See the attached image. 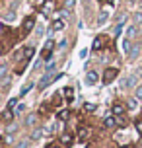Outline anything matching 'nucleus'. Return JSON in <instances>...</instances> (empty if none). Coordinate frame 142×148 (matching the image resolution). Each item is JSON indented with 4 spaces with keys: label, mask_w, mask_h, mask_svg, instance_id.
Instances as JSON below:
<instances>
[{
    "label": "nucleus",
    "mask_w": 142,
    "mask_h": 148,
    "mask_svg": "<svg viewBox=\"0 0 142 148\" xmlns=\"http://www.w3.org/2000/svg\"><path fill=\"white\" fill-rule=\"evenodd\" d=\"M84 111H94V105H91V103H86V105H84Z\"/></svg>",
    "instance_id": "nucleus-24"
},
{
    "label": "nucleus",
    "mask_w": 142,
    "mask_h": 148,
    "mask_svg": "<svg viewBox=\"0 0 142 148\" xmlns=\"http://www.w3.org/2000/svg\"><path fill=\"white\" fill-rule=\"evenodd\" d=\"M53 47H55V41L53 39H49L45 43V51H43V60H49L51 59V51H53Z\"/></svg>",
    "instance_id": "nucleus-3"
},
{
    "label": "nucleus",
    "mask_w": 142,
    "mask_h": 148,
    "mask_svg": "<svg viewBox=\"0 0 142 148\" xmlns=\"http://www.w3.org/2000/svg\"><path fill=\"white\" fill-rule=\"evenodd\" d=\"M117 76H119V70L117 68H107L103 72V84H111Z\"/></svg>",
    "instance_id": "nucleus-2"
},
{
    "label": "nucleus",
    "mask_w": 142,
    "mask_h": 148,
    "mask_svg": "<svg viewBox=\"0 0 142 148\" xmlns=\"http://www.w3.org/2000/svg\"><path fill=\"white\" fill-rule=\"evenodd\" d=\"M62 27H64V22H62L60 18H57V20L53 22V29H55V31H59V29H62Z\"/></svg>",
    "instance_id": "nucleus-10"
},
{
    "label": "nucleus",
    "mask_w": 142,
    "mask_h": 148,
    "mask_svg": "<svg viewBox=\"0 0 142 148\" xmlns=\"http://www.w3.org/2000/svg\"><path fill=\"white\" fill-rule=\"evenodd\" d=\"M39 136H41V131H39V129H37V131H33V134H31V138H39Z\"/></svg>",
    "instance_id": "nucleus-23"
},
{
    "label": "nucleus",
    "mask_w": 142,
    "mask_h": 148,
    "mask_svg": "<svg viewBox=\"0 0 142 148\" xmlns=\"http://www.w3.org/2000/svg\"><path fill=\"white\" fill-rule=\"evenodd\" d=\"M2 117H4V119H6V121H8V119H12V113H10V111H6V113H4Z\"/></svg>",
    "instance_id": "nucleus-28"
},
{
    "label": "nucleus",
    "mask_w": 142,
    "mask_h": 148,
    "mask_svg": "<svg viewBox=\"0 0 142 148\" xmlns=\"http://www.w3.org/2000/svg\"><path fill=\"white\" fill-rule=\"evenodd\" d=\"M103 125L109 127V129H111V127H115V125H117V119H115V115H113V117H107V119L103 121Z\"/></svg>",
    "instance_id": "nucleus-11"
},
{
    "label": "nucleus",
    "mask_w": 142,
    "mask_h": 148,
    "mask_svg": "<svg viewBox=\"0 0 142 148\" xmlns=\"http://www.w3.org/2000/svg\"><path fill=\"white\" fill-rule=\"evenodd\" d=\"M68 117H70V111H68V109H62L59 113V119H60V121H66Z\"/></svg>",
    "instance_id": "nucleus-14"
},
{
    "label": "nucleus",
    "mask_w": 142,
    "mask_h": 148,
    "mask_svg": "<svg viewBox=\"0 0 142 148\" xmlns=\"http://www.w3.org/2000/svg\"><path fill=\"white\" fill-rule=\"evenodd\" d=\"M35 123H37V115H29V119H27V125L33 127Z\"/></svg>",
    "instance_id": "nucleus-17"
},
{
    "label": "nucleus",
    "mask_w": 142,
    "mask_h": 148,
    "mask_svg": "<svg viewBox=\"0 0 142 148\" xmlns=\"http://www.w3.org/2000/svg\"><path fill=\"white\" fill-rule=\"evenodd\" d=\"M6 74H8V66H6V64H2V66H0V78H4Z\"/></svg>",
    "instance_id": "nucleus-18"
},
{
    "label": "nucleus",
    "mask_w": 142,
    "mask_h": 148,
    "mask_svg": "<svg viewBox=\"0 0 142 148\" xmlns=\"http://www.w3.org/2000/svg\"><path fill=\"white\" fill-rule=\"evenodd\" d=\"M123 148H132V146H123Z\"/></svg>",
    "instance_id": "nucleus-33"
},
{
    "label": "nucleus",
    "mask_w": 142,
    "mask_h": 148,
    "mask_svg": "<svg viewBox=\"0 0 142 148\" xmlns=\"http://www.w3.org/2000/svg\"><path fill=\"white\" fill-rule=\"evenodd\" d=\"M53 99H55V105H60V103H62V96H60V94H57Z\"/></svg>",
    "instance_id": "nucleus-19"
},
{
    "label": "nucleus",
    "mask_w": 142,
    "mask_h": 148,
    "mask_svg": "<svg viewBox=\"0 0 142 148\" xmlns=\"http://www.w3.org/2000/svg\"><path fill=\"white\" fill-rule=\"evenodd\" d=\"M136 107V99H130V101H128V109H134Z\"/></svg>",
    "instance_id": "nucleus-22"
},
{
    "label": "nucleus",
    "mask_w": 142,
    "mask_h": 148,
    "mask_svg": "<svg viewBox=\"0 0 142 148\" xmlns=\"http://www.w3.org/2000/svg\"><path fill=\"white\" fill-rule=\"evenodd\" d=\"M86 136H88V129L82 127V129H80V134H78V138H80V140H86Z\"/></svg>",
    "instance_id": "nucleus-15"
},
{
    "label": "nucleus",
    "mask_w": 142,
    "mask_h": 148,
    "mask_svg": "<svg viewBox=\"0 0 142 148\" xmlns=\"http://www.w3.org/2000/svg\"><path fill=\"white\" fill-rule=\"evenodd\" d=\"M105 20H107V12H101V14H99V23L105 22Z\"/></svg>",
    "instance_id": "nucleus-21"
},
{
    "label": "nucleus",
    "mask_w": 142,
    "mask_h": 148,
    "mask_svg": "<svg viewBox=\"0 0 142 148\" xmlns=\"http://www.w3.org/2000/svg\"><path fill=\"white\" fill-rule=\"evenodd\" d=\"M125 113V105L123 103H115L113 105V115H123Z\"/></svg>",
    "instance_id": "nucleus-8"
},
{
    "label": "nucleus",
    "mask_w": 142,
    "mask_h": 148,
    "mask_svg": "<svg viewBox=\"0 0 142 148\" xmlns=\"http://www.w3.org/2000/svg\"><path fill=\"white\" fill-rule=\"evenodd\" d=\"M138 97H142V86L136 90V99H138Z\"/></svg>",
    "instance_id": "nucleus-30"
},
{
    "label": "nucleus",
    "mask_w": 142,
    "mask_h": 148,
    "mask_svg": "<svg viewBox=\"0 0 142 148\" xmlns=\"http://www.w3.org/2000/svg\"><path fill=\"white\" fill-rule=\"evenodd\" d=\"M47 148H60V146H57V144H51V146H47Z\"/></svg>",
    "instance_id": "nucleus-31"
},
{
    "label": "nucleus",
    "mask_w": 142,
    "mask_h": 148,
    "mask_svg": "<svg viewBox=\"0 0 142 148\" xmlns=\"http://www.w3.org/2000/svg\"><path fill=\"white\" fill-rule=\"evenodd\" d=\"M31 4L33 6H39V4H43V0H31Z\"/></svg>",
    "instance_id": "nucleus-29"
},
{
    "label": "nucleus",
    "mask_w": 142,
    "mask_h": 148,
    "mask_svg": "<svg viewBox=\"0 0 142 148\" xmlns=\"http://www.w3.org/2000/svg\"><path fill=\"white\" fill-rule=\"evenodd\" d=\"M29 90H31V84H27V86H25V88L22 90V94H27V92H29Z\"/></svg>",
    "instance_id": "nucleus-27"
},
{
    "label": "nucleus",
    "mask_w": 142,
    "mask_h": 148,
    "mask_svg": "<svg viewBox=\"0 0 142 148\" xmlns=\"http://www.w3.org/2000/svg\"><path fill=\"white\" fill-rule=\"evenodd\" d=\"M134 35H136V27H128V31H127V39H132Z\"/></svg>",
    "instance_id": "nucleus-16"
},
{
    "label": "nucleus",
    "mask_w": 142,
    "mask_h": 148,
    "mask_svg": "<svg viewBox=\"0 0 142 148\" xmlns=\"http://www.w3.org/2000/svg\"><path fill=\"white\" fill-rule=\"evenodd\" d=\"M60 142H62L64 146H70V144H72V136H70V134H62V136H60Z\"/></svg>",
    "instance_id": "nucleus-12"
},
{
    "label": "nucleus",
    "mask_w": 142,
    "mask_h": 148,
    "mask_svg": "<svg viewBox=\"0 0 142 148\" xmlns=\"http://www.w3.org/2000/svg\"><path fill=\"white\" fill-rule=\"evenodd\" d=\"M33 53H35V49H33V47H25V49H23V59L29 60L31 57H33Z\"/></svg>",
    "instance_id": "nucleus-9"
},
{
    "label": "nucleus",
    "mask_w": 142,
    "mask_h": 148,
    "mask_svg": "<svg viewBox=\"0 0 142 148\" xmlns=\"http://www.w3.org/2000/svg\"><path fill=\"white\" fill-rule=\"evenodd\" d=\"M33 23H35V18H33V16L25 18V22H23V31H25V33H29V31L33 29Z\"/></svg>",
    "instance_id": "nucleus-6"
},
{
    "label": "nucleus",
    "mask_w": 142,
    "mask_h": 148,
    "mask_svg": "<svg viewBox=\"0 0 142 148\" xmlns=\"http://www.w3.org/2000/svg\"><path fill=\"white\" fill-rule=\"evenodd\" d=\"M55 78H57V72H55V68H53V64H51V66H49V70H47V76H45V78H41V82H39V88H41V90L47 88V86H49Z\"/></svg>",
    "instance_id": "nucleus-1"
},
{
    "label": "nucleus",
    "mask_w": 142,
    "mask_h": 148,
    "mask_svg": "<svg viewBox=\"0 0 142 148\" xmlns=\"http://www.w3.org/2000/svg\"><path fill=\"white\" fill-rule=\"evenodd\" d=\"M105 39H107V37H103V35H97V37H96V41H94V45H91V49H94V51H99V49H101V47H103V45L107 43Z\"/></svg>",
    "instance_id": "nucleus-5"
},
{
    "label": "nucleus",
    "mask_w": 142,
    "mask_h": 148,
    "mask_svg": "<svg viewBox=\"0 0 142 148\" xmlns=\"http://www.w3.org/2000/svg\"><path fill=\"white\" fill-rule=\"evenodd\" d=\"M134 125H136V131H138V133H142V117H140V119H136Z\"/></svg>",
    "instance_id": "nucleus-20"
},
{
    "label": "nucleus",
    "mask_w": 142,
    "mask_h": 148,
    "mask_svg": "<svg viewBox=\"0 0 142 148\" xmlns=\"http://www.w3.org/2000/svg\"><path fill=\"white\" fill-rule=\"evenodd\" d=\"M136 78H138V74H130V76H127L125 80H123V88H132L136 84Z\"/></svg>",
    "instance_id": "nucleus-4"
},
{
    "label": "nucleus",
    "mask_w": 142,
    "mask_h": 148,
    "mask_svg": "<svg viewBox=\"0 0 142 148\" xmlns=\"http://www.w3.org/2000/svg\"><path fill=\"white\" fill-rule=\"evenodd\" d=\"M107 2H109V4H113V0H107Z\"/></svg>",
    "instance_id": "nucleus-32"
},
{
    "label": "nucleus",
    "mask_w": 142,
    "mask_h": 148,
    "mask_svg": "<svg viewBox=\"0 0 142 148\" xmlns=\"http://www.w3.org/2000/svg\"><path fill=\"white\" fill-rule=\"evenodd\" d=\"M0 140H2V134H0Z\"/></svg>",
    "instance_id": "nucleus-34"
},
{
    "label": "nucleus",
    "mask_w": 142,
    "mask_h": 148,
    "mask_svg": "<svg viewBox=\"0 0 142 148\" xmlns=\"http://www.w3.org/2000/svg\"><path fill=\"white\" fill-rule=\"evenodd\" d=\"M86 82H88V84H96L97 82V74L94 72V70H90V72L86 74Z\"/></svg>",
    "instance_id": "nucleus-7"
},
{
    "label": "nucleus",
    "mask_w": 142,
    "mask_h": 148,
    "mask_svg": "<svg viewBox=\"0 0 142 148\" xmlns=\"http://www.w3.org/2000/svg\"><path fill=\"white\" fill-rule=\"evenodd\" d=\"M64 97H66V99H70V101L74 99V90L70 88V86H68V88H64Z\"/></svg>",
    "instance_id": "nucleus-13"
},
{
    "label": "nucleus",
    "mask_w": 142,
    "mask_h": 148,
    "mask_svg": "<svg viewBox=\"0 0 142 148\" xmlns=\"http://www.w3.org/2000/svg\"><path fill=\"white\" fill-rule=\"evenodd\" d=\"M49 12H51V4H47V6H45V8H43V14H45V16H47V14H49Z\"/></svg>",
    "instance_id": "nucleus-26"
},
{
    "label": "nucleus",
    "mask_w": 142,
    "mask_h": 148,
    "mask_svg": "<svg viewBox=\"0 0 142 148\" xmlns=\"http://www.w3.org/2000/svg\"><path fill=\"white\" fill-rule=\"evenodd\" d=\"M74 4V0H66V6H64V10H70V6Z\"/></svg>",
    "instance_id": "nucleus-25"
}]
</instances>
